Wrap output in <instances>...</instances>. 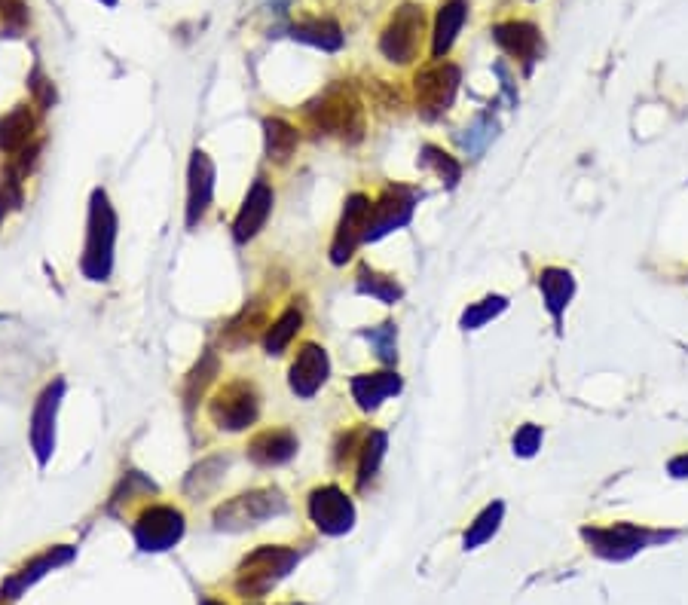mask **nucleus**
Instances as JSON below:
<instances>
[{
	"instance_id": "obj_16",
	"label": "nucleus",
	"mask_w": 688,
	"mask_h": 605,
	"mask_svg": "<svg viewBox=\"0 0 688 605\" xmlns=\"http://www.w3.org/2000/svg\"><path fill=\"white\" fill-rule=\"evenodd\" d=\"M493 40L508 52L514 55L517 62L526 65V71L533 68V62L542 55V34L533 22H499L493 25Z\"/></svg>"
},
{
	"instance_id": "obj_3",
	"label": "nucleus",
	"mask_w": 688,
	"mask_h": 605,
	"mask_svg": "<svg viewBox=\"0 0 688 605\" xmlns=\"http://www.w3.org/2000/svg\"><path fill=\"white\" fill-rule=\"evenodd\" d=\"M297 550L291 547H257L254 554H248L239 566L236 575V593L257 599L267 590H273L294 566H297Z\"/></svg>"
},
{
	"instance_id": "obj_12",
	"label": "nucleus",
	"mask_w": 688,
	"mask_h": 605,
	"mask_svg": "<svg viewBox=\"0 0 688 605\" xmlns=\"http://www.w3.org/2000/svg\"><path fill=\"white\" fill-rule=\"evenodd\" d=\"M413 205H416V193L407 187H386L383 196L374 202V214H370V227H367V239L377 242L401 227L410 224L413 217Z\"/></svg>"
},
{
	"instance_id": "obj_36",
	"label": "nucleus",
	"mask_w": 688,
	"mask_h": 605,
	"mask_svg": "<svg viewBox=\"0 0 688 605\" xmlns=\"http://www.w3.org/2000/svg\"><path fill=\"white\" fill-rule=\"evenodd\" d=\"M493 138H496V123L490 117H478L459 135V144L468 150V156H481Z\"/></svg>"
},
{
	"instance_id": "obj_23",
	"label": "nucleus",
	"mask_w": 688,
	"mask_h": 605,
	"mask_svg": "<svg viewBox=\"0 0 688 605\" xmlns=\"http://www.w3.org/2000/svg\"><path fill=\"white\" fill-rule=\"evenodd\" d=\"M291 37L300 43H309L315 49H325V52H337L343 46V31L334 19H306L297 22L291 28Z\"/></svg>"
},
{
	"instance_id": "obj_4",
	"label": "nucleus",
	"mask_w": 688,
	"mask_h": 605,
	"mask_svg": "<svg viewBox=\"0 0 688 605\" xmlns=\"http://www.w3.org/2000/svg\"><path fill=\"white\" fill-rule=\"evenodd\" d=\"M285 511H288V499L279 489H251V492H242L236 499L224 502L215 511V526L227 532H239V529L260 526L263 520L279 517Z\"/></svg>"
},
{
	"instance_id": "obj_41",
	"label": "nucleus",
	"mask_w": 688,
	"mask_h": 605,
	"mask_svg": "<svg viewBox=\"0 0 688 605\" xmlns=\"http://www.w3.org/2000/svg\"><path fill=\"white\" fill-rule=\"evenodd\" d=\"M670 474H673V477H688V453H685V456H676V459L670 462Z\"/></svg>"
},
{
	"instance_id": "obj_44",
	"label": "nucleus",
	"mask_w": 688,
	"mask_h": 605,
	"mask_svg": "<svg viewBox=\"0 0 688 605\" xmlns=\"http://www.w3.org/2000/svg\"><path fill=\"white\" fill-rule=\"evenodd\" d=\"M205 605H221V602H211V599H208V602H205Z\"/></svg>"
},
{
	"instance_id": "obj_7",
	"label": "nucleus",
	"mask_w": 688,
	"mask_h": 605,
	"mask_svg": "<svg viewBox=\"0 0 688 605\" xmlns=\"http://www.w3.org/2000/svg\"><path fill=\"white\" fill-rule=\"evenodd\" d=\"M459 80H462V74L450 62H438V65H432L426 71H419L416 80H413L419 114L429 117V120L447 114L456 92H459Z\"/></svg>"
},
{
	"instance_id": "obj_15",
	"label": "nucleus",
	"mask_w": 688,
	"mask_h": 605,
	"mask_svg": "<svg viewBox=\"0 0 688 605\" xmlns=\"http://www.w3.org/2000/svg\"><path fill=\"white\" fill-rule=\"evenodd\" d=\"M215 199V162L196 150L187 169V227H196Z\"/></svg>"
},
{
	"instance_id": "obj_27",
	"label": "nucleus",
	"mask_w": 688,
	"mask_h": 605,
	"mask_svg": "<svg viewBox=\"0 0 688 605\" xmlns=\"http://www.w3.org/2000/svg\"><path fill=\"white\" fill-rule=\"evenodd\" d=\"M218 373H221L218 355H215V352H205V355L199 358V364L190 370L187 382H184V404H187V410H193V407L199 404V398L205 395L208 385L215 382Z\"/></svg>"
},
{
	"instance_id": "obj_1",
	"label": "nucleus",
	"mask_w": 688,
	"mask_h": 605,
	"mask_svg": "<svg viewBox=\"0 0 688 605\" xmlns=\"http://www.w3.org/2000/svg\"><path fill=\"white\" fill-rule=\"evenodd\" d=\"M114 245H117V211L101 187L92 190L89 199V224H86V248H83V275L89 282H108L114 269Z\"/></svg>"
},
{
	"instance_id": "obj_2",
	"label": "nucleus",
	"mask_w": 688,
	"mask_h": 605,
	"mask_svg": "<svg viewBox=\"0 0 688 605\" xmlns=\"http://www.w3.org/2000/svg\"><path fill=\"white\" fill-rule=\"evenodd\" d=\"M306 120L334 138L343 141H361L364 135V114H361V101L346 83H337L325 89L315 101L306 104Z\"/></svg>"
},
{
	"instance_id": "obj_25",
	"label": "nucleus",
	"mask_w": 688,
	"mask_h": 605,
	"mask_svg": "<svg viewBox=\"0 0 688 605\" xmlns=\"http://www.w3.org/2000/svg\"><path fill=\"white\" fill-rule=\"evenodd\" d=\"M263 141H267V159L288 162L300 144V135L291 123H285L279 117H267L263 120Z\"/></svg>"
},
{
	"instance_id": "obj_33",
	"label": "nucleus",
	"mask_w": 688,
	"mask_h": 605,
	"mask_svg": "<svg viewBox=\"0 0 688 605\" xmlns=\"http://www.w3.org/2000/svg\"><path fill=\"white\" fill-rule=\"evenodd\" d=\"M422 165H429V169H435V175H438L447 187H456L459 178H462V165H459L450 153H444L441 147H435V144H426V147H422Z\"/></svg>"
},
{
	"instance_id": "obj_9",
	"label": "nucleus",
	"mask_w": 688,
	"mask_h": 605,
	"mask_svg": "<svg viewBox=\"0 0 688 605\" xmlns=\"http://www.w3.org/2000/svg\"><path fill=\"white\" fill-rule=\"evenodd\" d=\"M62 398H65V379H52L31 413V447L40 465H46L52 459V450H56V419H59Z\"/></svg>"
},
{
	"instance_id": "obj_29",
	"label": "nucleus",
	"mask_w": 688,
	"mask_h": 605,
	"mask_svg": "<svg viewBox=\"0 0 688 605\" xmlns=\"http://www.w3.org/2000/svg\"><path fill=\"white\" fill-rule=\"evenodd\" d=\"M386 444H389L386 431H367V434H364L361 462H358V489H364L370 480L377 477L380 462H383V456H386Z\"/></svg>"
},
{
	"instance_id": "obj_21",
	"label": "nucleus",
	"mask_w": 688,
	"mask_h": 605,
	"mask_svg": "<svg viewBox=\"0 0 688 605\" xmlns=\"http://www.w3.org/2000/svg\"><path fill=\"white\" fill-rule=\"evenodd\" d=\"M468 16V0H444L438 19H435V34H432V55L444 62V55L453 49L462 25Z\"/></svg>"
},
{
	"instance_id": "obj_40",
	"label": "nucleus",
	"mask_w": 688,
	"mask_h": 605,
	"mask_svg": "<svg viewBox=\"0 0 688 605\" xmlns=\"http://www.w3.org/2000/svg\"><path fill=\"white\" fill-rule=\"evenodd\" d=\"M355 444H358V431H349L340 437V444H337V453H334V462L337 465H346L355 453Z\"/></svg>"
},
{
	"instance_id": "obj_10",
	"label": "nucleus",
	"mask_w": 688,
	"mask_h": 605,
	"mask_svg": "<svg viewBox=\"0 0 688 605\" xmlns=\"http://www.w3.org/2000/svg\"><path fill=\"white\" fill-rule=\"evenodd\" d=\"M370 214H374V202H370L364 193H352L346 199V208H343V217H340V227L334 233V242H331V260L340 266L346 263L355 248L361 242H367V227H370Z\"/></svg>"
},
{
	"instance_id": "obj_17",
	"label": "nucleus",
	"mask_w": 688,
	"mask_h": 605,
	"mask_svg": "<svg viewBox=\"0 0 688 605\" xmlns=\"http://www.w3.org/2000/svg\"><path fill=\"white\" fill-rule=\"evenodd\" d=\"M297 456V434L288 428H267L248 440V459L260 468H276Z\"/></svg>"
},
{
	"instance_id": "obj_42",
	"label": "nucleus",
	"mask_w": 688,
	"mask_h": 605,
	"mask_svg": "<svg viewBox=\"0 0 688 605\" xmlns=\"http://www.w3.org/2000/svg\"><path fill=\"white\" fill-rule=\"evenodd\" d=\"M104 7H117V0H101Z\"/></svg>"
},
{
	"instance_id": "obj_14",
	"label": "nucleus",
	"mask_w": 688,
	"mask_h": 605,
	"mask_svg": "<svg viewBox=\"0 0 688 605\" xmlns=\"http://www.w3.org/2000/svg\"><path fill=\"white\" fill-rule=\"evenodd\" d=\"M273 202H276V196H273L270 184H263V181L251 184V190H248V196H245V202L233 220V239L239 245L251 242L263 227H267V220L273 214Z\"/></svg>"
},
{
	"instance_id": "obj_18",
	"label": "nucleus",
	"mask_w": 688,
	"mask_h": 605,
	"mask_svg": "<svg viewBox=\"0 0 688 605\" xmlns=\"http://www.w3.org/2000/svg\"><path fill=\"white\" fill-rule=\"evenodd\" d=\"M585 538L600 557H609V560H624L630 554H637L646 544V532L637 526H627V523H618L609 529H585Z\"/></svg>"
},
{
	"instance_id": "obj_13",
	"label": "nucleus",
	"mask_w": 688,
	"mask_h": 605,
	"mask_svg": "<svg viewBox=\"0 0 688 605\" xmlns=\"http://www.w3.org/2000/svg\"><path fill=\"white\" fill-rule=\"evenodd\" d=\"M331 376V361H328V352L322 346H315V343H306L294 364H291V373H288V385H291V392L297 398H315L319 395V389L328 382Z\"/></svg>"
},
{
	"instance_id": "obj_39",
	"label": "nucleus",
	"mask_w": 688,
	"mask_h": 605,
	"mask_svg": "<svg viewBox=\"0 0 688 605\" xmlns=\"http://www.w3.org/2000/svg\"><path fill=\"white\" fill-rule=\"evenodd\" d=\"M0 16H4V22L13 25V28H22L28 22V13H25L22 0H0Z\"/></svg>"
},
{
	"instance_id": "obj_31",
	"label": "nucleus",
	"mask_w": 688,
	"mask_h": 605,
	"mask_svg": "<svg viewBox=\"0 0 688 605\" xmlns=\"http://www.w3.org/2000/svg\"><path fill=\"white\" fill-rule=\"evenodd\" d=\"M267 324V318H263V309L257 306V303H248L230 324H227V343L230 346H245V343H251L257 334H260V327Z\"/></svg>"
},
{
	"instance_id": "obj_32",
	"label": "nucleus",
	"mask_w": 688,
	"mask_h": 605,
	"mask_svg": "<svg viewBox=\"0 0 688 605\" xmlns=\"http://www.w3.org/2000/svg\"><path fill=\"white\" fill-rule=\"evenodd\" d=\"M502 514H505V505H502V502L487 505V508L478 514V520H474V523L468 526V532H465V547L471 550V547H478V544L490 541V538L496 535L499 523H502Z\"/></svg>"
},
{
	"instance_id": "obj_30",
	"label": "nucleus",
	"mask_w": 688,
	"mask_h": 605,
	"mask_svg": "<svg viewBox=\"0 0 688 605\" xmlns=\"http://www.w3.org/2000/svg\"><path fill=\"white\" fill-rule=\"evenodd\" d=\"M230 459L227 456H211V459H202L190 474H187V483H184V492L187 495H205L211 492L218 483H221V474L227 471Z\"/></svg>"
},
{
	"instance_id": "obj_37",
	"label": "nucleus",
	"mask_w": 688,
	"mask_h": 605,
	"mask_svg": "<svg viewBox=\"0 0 688 605\" xmlns=\"http://www.w3.org/2000/svg\"><path fill=\"white\" fill-rule=\"evenodd\" d=\"M542 447V428L539 425H523L517 434H514V453L529 459L536 456V450Z\"/></svg>"
},
{
	"instance_id": "obj_28",
	"label": "nucleus",
	"mask_w": 688,
	"mask_h": 605,
	"mask_svg": "<svg viewBox=\"0 0 688 605\" xmlns=\"http://www.w3.org/2000/svg\"><path fill=\"white\" fill-rule=\"evenodd\" d=\"M358 291L364 297H374V300L386 303V306H395L401 300V294H404L401 285L392 279V275H383V272L367 269V266L358 269Z\"/></svg>"
},
{
	"instance_id": "obj_6",
	"label": "nucleus",
	"mask_w": 688,
	"mask_h": 605,
	"mask_svg": "<svg viewBox=\"0 0 688 605\" xmlns=\"http://www.w3.org/2000/svg\"><path fill=\"white\" fill-rule=\"evenodd\" d=\"M422 34H426V13H422V7L401 4L380 37V52L395 65H407L419 55Z\"/></svg>"
},
{
	"instance_id": "obj_5",
	"label": "nucleus",
	"mask_w": 688,
	"mask_h": 605,
	"mask_svg": "<svg viewBox=\"0 0 688 605\" xmlns=\"http://www.w3.org/2000/svg\"><path fill=\"white\" fill-rule=\"evenodd\" d=\"M208 416L224 431H245L260 416V395L251 382L233 379L215 392V398L208 404Z\"/></svg>"
},
{
	"instance_id": "obj_24",
	"label": "nucleus",
	"mask_w": 688,
	"mask_h": 605,
	"mask_svg": "<svg viewBox=\"0 0 688 605\" xmlns=\"http://www.w3.org/2000/svg\"><path fill=\"white\" fill-rule=\"evenodd\" d=\"M71 557H74V550H71V547H65V544H62V547H52V550H46V554H40L37 560H31V563H28V566H25V569H22V572H19L13 581L4 587V593H7V596H16L19 590H25L28 584H34L37 578H43L46 572H52L56 566L68 563Z\"/></svg>"
},
{
	"instance_id": "obj_20",
	"label": "nucleus",
	"mask_w": 688,
	"mask_h": 605,
	"mask_svg": "<svg viewBox=\"0 0 688 605\" xmlns=\"http://www.w3.org/2000/svg\"><path fill=\"white\" fill-rule=\"evenodd\" d=\"M34 129H37V120L31 114L28 104H19L13 107L7 117H0V150L4 153H22L34 144Z\"/></svg>"
},
{
	"instance_id": "obj_35",
	"label": "nucleus",
	"mask_w": 688,
	"mask_h": 605,
	"mask_svg": "<svg viewBox=\"0 0 688 605\" xmlns=\"http://www.w3.org/2000/svg\"><path fill=\"white\" fill-rule=\"evenodd\" d=\"M364 340H367L370 346H374V352H377V358H380L383 364H395V361H398V330H395L392 321H386V324H380V327L364 330Z\"/></svg>"
},
{
	"instance_id": "obj_22",
	"label": "nucleus",
	"mask_w": 688,
	"mask_h": 605,
	"mask_svg": "<svg viewBox=\"0 0 688 605\" xmlns=\"http://www.w3.org/2000/svg\"><path fill=\"white\" fill-rule=\"evenodd\" d=\"M539 288H542V297H545L548 312H551V315H554V321L560 324L563 309L569 306V300H572V294H575V282H572V275H569L566 269L548 266V269H542V275H539Z\"/></svg>"
},
{
	"instance_id": "obj_26",
	"label": "nucleus",
	"mask_w": 688,
	"mask_h": 605,
	"mask_svg": "<svg viewBox=\"0 0 688 605\" xmlns=\"http://www.w3.org/2000/svg\"><path fill=\"white\" fill-rule=\"evenodd\" d=\"M300 327H303V312L300 309H285L270 327H267V337H263V349H267V355H282L294 337L300 334Z\"/></svg>"
},
{
	"instance_id": "obj_38",
	"label": "nucleus",
	"mask_w": 688,
	"mask_h": 605,
	"mask_svg": "<svg viewBox=\"0 0 688 605\" xmlns=\"http://www.w3.org/2000/svg\"><path fill=\"white\" fill-rule=\"evenodd\" d=\"M28 83H31V92H34V101L46 110V107H52V101H56V89H52V83L43 77V71L40 68H34L31 71V77H28Z\"/></svg>"
},
{
	"instance_id": "obj_8",
	"label": "nucleus",
	"mask_w": 688,
	"mask_h": 605,
	"mask_svg": "<svg viewBox=\"0 0 688 605\" xmlns=\"http://www.w3.org/2000/svg\"><path fill=\"white\" fill-rule=\"evenodd\" d=\"M181 535H184V514L172 505H153L141 511V517L135 520V541L147 554L175 547Z\"/></svg>"
},
{
	"instance_id": "obj_19",
	"label": "nucleus",
	"mask_w": 688,
	"mask_h": 605,
	"mask_svg": "<svg viewBox=\"0 0 688 605\" xmlns=\"http://www.w3.org/2000/svg\"><path fill=\"white\" fill-rule=\"evenodd\" d=\"M401 392V376L392 370H380V373H361L352 379V398L364 413L380 410L383 401H389L392 395Z\"/></svg>"
},
{
	"instance_id": "obj_11",
	"label": "nucleus",
	"mask_w": 688,
	"mask_h": 605,
	"mask_svg": "<svg viewBox=\"0 0 688 605\" xmlns=\"http://www.w3.org/2000/svg\"><path fill=\"white\" fill-rule=\"evenodd\" d=\"M309 520L319 526L325 535H343L355 523L352 499L340 486H319L309 492Z\"/></svg>"
},
{
	"instance_id": "obj_34",
	"label": "nucleus",
	"mask_w": 688,
	"mask_h": 605,
	"mask_svg": "<svg viewBox=\"0 0 688 605\" xmlns=\"http://www.w3.org/2000/svg\"><path fill=\"white\" fill-rule=\"evenodd\" d=\"M505 309H508V300L499 297V294H490V297H484L481 303H471V306L462 312V327H465V330H478V327H484L487 321H493L496 315H502Z\"/></svg>"
},
{
	"instance_id": "obj_43",
	"label": "nucleus",
	"mask_w": 688,
	"mask_h": 605,
	"mask_svg": "<svg viewBox=\"0 0 688 605\" xmlns=\"http://www.w3.org/2000/svg\"><path fill=\"white\" fill-rule=\"evenodd\" d=\"M7 214V205H4V199H0V217H4Z\"/></svg>"
}]
</instances>
